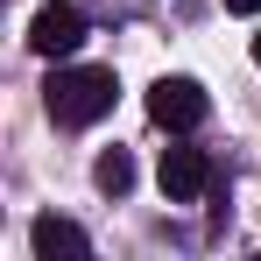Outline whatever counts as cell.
<instances>
[{"label":"cell","instance_id":"obj_4","mask_svg":"<svg viewBox=\"0 0 261 261\" xmlns=\"http://www.w3.org/2000/svg\"><path fill=\"white\" fill-rule=\"evenodd\" d=\"M212 155L205 148H163V191H170L176 205H191V198H205L212 191Z\"/></svg>","mask_w":261,"mask_h":261},{"label":"cell","instance_id":"obj_6","mask_svg":"<svg viewBox=\"0 0 261 261\" xmlns=\"http://www.w3.org/2000/svg\"><path fill=\"white\" fill-rule=\"evenodd\" d=\"M92 184H99L106 198H120V191H134V155H127V148H106V155L92 163Z\"/></svg>","mask_w":261,"mask_h":261},{"label":"cell","instance_id":"obj_5","mask_svg":"<svg viewBox=\"0 0 261 261\" xmlns=\"http://www.w3.org/2000/svg\"><path fill=\"white\" fill-rule=\"evenodd\" d=\"M29 240H36V261H85L92 254V240H85V226H71V219H36V233H29Z\"/></svg>","mask_w":261,"mask_h":261},{"label":"cell","instance_id":"obj_2","mask_svg":"<svg viewBox=\"0 0 261 261\" xmlns=\"http://www.w3.org/2000/svg\"><path fill=\"white\" fill-rule=\"evenodd\" d=\"M205 113H212V99H205L198 78H155V85H148V120H155V127L191 134V127H205Z\"/></svg>","mask_w":261,"mask_h":261},{"label":"cell","instance_id":"obj_3","mask_svg":"<svg viewBox=\"0 0 261 261\" xmlns=\"http://www.w3.org/2000/svg\"><path fill=\"white\" fill-rule=\"evenodd\" d=\"M78 43H85V7H71V0L36 7V21H29V49L36 57H71Z\"/></svg>","mask_w":261,"mask_h":261},{"label":"cell","instance_id":"obj_8","mask_svg":"<svg viewBox=\"0 0 261 261\" xmlns=\"http://www.w3.org/2000/svg\"><path fill=\"white\" fill-rule=\"evenodd\" d=\"M254 64H261V36H254Z\"/></svg>","mask_w":261,"mask_h":261},{"label":"cell","instance_id":"obj_7","mask_svg":"<svg viewBox=\"0 0 261 261\" xmlns=\"http://www.w3.org/2000/svg\"><path fill=\"white\" fill-rule=\"evenodd\" d=\"M226 7H233V14H261V0H226Z\"/></svg>","mask_w":261,"mask_h":261},{"label":"cell","instance_id":"obj_1","mask_svg":"<svg viewBox=\"0 0 261 261\" xmlns=\"http://www.w3.org/2000/svg\"><path fill=\"white\" fill-rule=\"evenodd\" d=\"M113 99H120V78H113L106 64H64V71H49V85H43V106H49L57 127H92V120H106Z\"/></svg>","mask_w":261,"mask_h":261}]
</instances>
